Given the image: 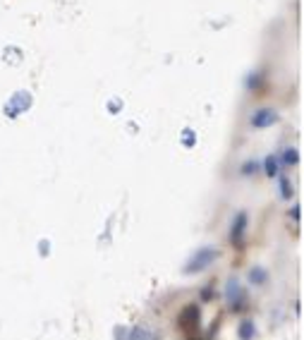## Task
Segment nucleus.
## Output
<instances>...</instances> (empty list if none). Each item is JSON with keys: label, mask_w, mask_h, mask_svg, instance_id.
Returning a JSON list of instances; mask_svg holds the SVG:
<instances>
[{"label": "nucleus", "mask_w": 304, "mask_h": 340, "mask_svg": "<svg viewBox=\"0 0 304 340\" xmlns=\"http://www.w3.org/2000/svg\"><path fill=\"white\" fill-rule=\"evenodd\" d=\"M215 256H218V251L211 249V247H206V249L197 251L189 261H187V266H184V273H199V271L209 269L211 264L215 261Z\"/></svg>", "instance_id": "f257e3e1"}, {"label": "nucleus", "mask_w": 304, "mask_h": 340, "mask_svg": "<svg viewBox=\"0 0 304 340\" xmlns=\"http://www.w3.org/2000/svg\"><path fill=\"white\" fill-rule=\"evenodd\" d=\"M180 328L182 331H194L199 326V307L197 305H189V307H184L182 309V314H180Z\"/></svg>", "instance_id": "f03ea898"}, {"label": "nucleus", "mask_w": 304, "mask_h": 340, "mask_svg": "<svg viewBox=\"0 0 304 340\" xmlns=\"http://www.w3.org/2000/svg\"><path fill=\"white\" fill-rule=\"evenodd\" d=\"M225 295H228V302H230L233 309H242V305H244V290H242V285L235 278L228 280V292Z\"/></svg>", "instance_id": "7ed1b4c3"}, {"label": "nucleus", "mask_w": 304, "mask_h": 340, "mask_svg": "<svg viewBox=\"0 0 304 340\" xmlns=\"http://www.w3.org/2000/svg\"><path fill=\"white\" fill-rule=\"evenodd\" d=\"M275 120H278V115H275L273 110H259V113L254 115L251 125L254 127H269V125H273Z\"/></svg>", "instance_id": "20e7f679"}, {"label": "nucleus", "mask_w": 304, "mask_h": 340, "mask_svg": "<svg viewBox=\"0 0 304 340\" xmlns=\"http://www.w3.org/2000/svg\"><path fill=\"white\" fill-rule=\"evenodd\" d=\"M244 225H247V216L240 214L237 218H235V225H233V240L235 242L242 240V235H244Z\"/></svg>", "instance_id": "39448f33"}, {"label": "nucleus", "mask_w": 304, "mask_h": 340, "mask_svg": "<svg viewBox=\"0 0 304 340\" xmlns=\"http://www.w3.org/2000/svg\"><path fill=\"white\" fill-rule=\"evenodd\" d=\"M256 336V328H254V323L249 319H244V321L240 323V340H251Z\"/></svg>", "instance_id": "423d86ee"}, {"label": "nucleus", "mask_w": 304, "mask_h": 340, "mask_svg": "<svg viewBox=\"0 0 304 340\" xmlns=\"http://www.w3.org/2000/svg\"><path fill=\"white\" fill-rule=\"evenodd\" d=\"M249 278H251V283H259V285H261V283H266V273H264L261 269H254Z\"/></svg>", "instance_id": "0eeeda50"}, {"label": "nucleus", "mask_w": 304, "mask_h": 340, "mask_svg": "<svg viewBox=\"0 0 304 340\" xmlns=\"http://www.w3.org/2000/svg\"><path fill=\"white\" fill-rule=\"evenodd\" d=\"M266 173H269V178H275V173H278V163H275V158H269V161H266Z\"/></svg>", "instance_id": "6e6552de"}, {"label": "nucleus", "mask_w": 304, "mask_h": 340, "mask_svg": "<svg viewBox=\"0 0 304 340\" xmlns=\"http://www.w3.org/2000/svg\"><path fill=\"white\" fill-rule=\"evenodd\" d=\"M300 161V156H297V151L295 149H290V151H285V163L287 165H292V163Z\"/></svg>", "instance_id": "1a4fd4ad"}, {"label": "nucleus", "mask_w": 304, "mask_h": 340, "mask_svg": "<svg viewBox=\"0 0 304 340\" xmlns=\"http://www.w3.org/2000/svg\"><path fill=\"white\" fill-rule=\"evenodd\" d=\"M280 187H283V197H292V189H290L287 178H280Z\"/></svg>", "instance_id": "9d476101"}, {"label": "nucleus", "mask_w": 304, "mask_h": 340, "mask_svg": "<svg viewBox=\"0 0 304 340\" xmlns=\"http://www.w3.org/2000/svg\"><path fill=\"white\" fill-rule=\"evenodd\" d=\"M256 168H259V165H256V163H247V165H244V170H242V173H244V175H249V173H254V170H256Z\"/></svg>", "instance_id": "9b49d317"}, {"label": "nucleus", "mask_w": 304, "mask_h": 340, "mask_svg": "<svg viewBox=\"0 0 304 340\" xmlns=\"http://www.w3.org/2000/svg\"><path fill=\"white\" fill-rule=\"evenodd\" d=\"M192 340H197V338H192Z\"/></svg>", "instance_id": "f8f14e48"}]
</instances>
